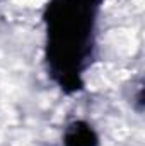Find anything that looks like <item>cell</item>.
Returning <instances> with one entry per match:
<instances>
[{"mask_svg":"<svg viewBox=\"0 0 145 146\" xmlns=\"http://www.w3.org/2000/svg\"><path fill=\"white\" fill-rule=\"evenodd\" d=\"M63 145L65 146H97V134L94 133V129L84 122H73L65 133L63 138Z\"/></svg>","mask_w":145,"mask_h":146,"instance_id":"cell-2","label":"cell"},{"mask_svg":"<svg viewBox=\"0 0 145 146\" xmlns=\"http://www.w3.org/2000/svg\"><path fill=\"white\" fill-rule=\"evenodd\" d=\"M97 9L99 0H50L44 10L46 60L51 76L68 94L84 87L80 73L92 49Z\"/></svg>","mask_w":145,"mask_h":146,"instance_id":"cell-1","label":"cell"}]
</instances>
